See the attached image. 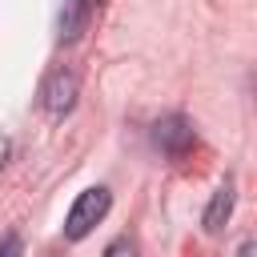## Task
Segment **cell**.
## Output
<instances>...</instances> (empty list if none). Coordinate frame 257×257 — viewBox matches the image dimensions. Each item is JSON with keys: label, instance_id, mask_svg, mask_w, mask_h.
Listing matches in <instances>:
<instances>
[{"label": "cell", "instance_id": "obj_8", "mask_svg": "<svg viewBox=\"0 0 257 257\" xmlns=\"http://www.w3.org/2000/svg\"><path fill=\"white\" fill-rule=\"evenodd\" d=\"M8 153H12V141H8V137H4V133H0V169H4V165H8Z\"/></svg>", "mask_w": 257, "mask_h": 257}, {"label": "cell", "instance_id": "obj_1", "mask_svg": "<svg viewBox=\"0 0 257 257\" xmlns=\"http://www.w3.org/2000/svg\"><path fill=\"white\" fill-rule=\"evenodd\" d=\"M108 205H112V193H108L104 185L84 189V193L72 201L68 217H64V237H68V241H84V237L92 233V225H100V221H104Z\"/></svg>", "mask_w": 257, "mask_h": 257}, {"label": "cell", "instance_id": "obj_2", "mask_svg": "<svg viewBox=\"0 0 257 257\" xmlns=\"http://www.w3.org/2000/svg\"><path fill=\"white\" fill-rule=\"evenodd\" d=\"M153 145H157L165 157L181 161V157H185V153L197 145L193 120H189V116H181V112H169V116H161V120L153 124Z\"/></svg>", "mask_w": 257, "mask_h": 257}, {"label": "cell", "instance_id": "obj_7", "mask_svg": "<svg viewBox=\"0 0 257 257\" xmlns=\"http://www.w3.org/2000/svg\"><path fill=\"white\" fill-rule=\"evenodd\" d=\"M0 257H20V237H16V233H8V237L0 241Z\"/></svg>", "mask_w": 257, "mask_h": 257}, {"label": "cell", "instance_id": "obj_3", "mask_svg": "<svg viewBox=\"0 0 257 257\" xmlns=\"http://www.w3.org/2000/svg\"><path fill=\"white\" fill-rule=\"evenodd\" d=\"M76 72H68V68H56L48 80H44V88H40V104H44V112L48 116H64L72 104H76Z\"/></svg>", "mask_w": 257, "mask_h": 257}, {"label": "cell", "instance_id": "obj_9", "mask_svg": "<svg viewBox=\"0 0 257 257\" xmlns=\"http://www.w3.org/2000/svg\"><path fill=\"white\" fill-rule=\"evenodd\" d=\"M241 257H253V241H245V245H241Z\"/></svg>", "mask_w": 257, "mask_h": 257}, {"label": "cell", "instance_id": "obj_5", "mask_svg": "<svg viewBox=\"0 0 257 257\" xmlns=\"http://www.w3.org/2000/svg\"><path fill=\"white\" fill-rule=\"evenodd\" d=\"M84 16H88V4L84 0H68L64 12H60V40H76L80 28H84Z\"/></svg>", "mask_w": 257, "mask_h": 257}, {"label": "cell", "instance_id": "obj_6", "mask_svg": "<svg viewBox=\"0 0 257 257\" xmlns=\"http://www.w3.org/2000/svg\"><path fill=\"white\" fill-rule=\"evenodd\" d=\"M104 257H137V245H133V237H116V241H108Z\"/></svg>", "mask_w": 257, "mask_h": 257}, {"label": "cell", "instance_id": "obj_4", "mask_svg": "<svg viewBox=\"0 0 257 257\" xmlns=\"http://www.w3.org/2000/svg\"><path fill=\"white\" fill-rule=\"evenodd\" d=\"M233 201H237V193H233V181L225 177V181L217 185L209 209H205V233H221V229H225V221H229V213H233Z\"/></svg>", "mask_w": 257, "mask_h": 257}]
</instances>
